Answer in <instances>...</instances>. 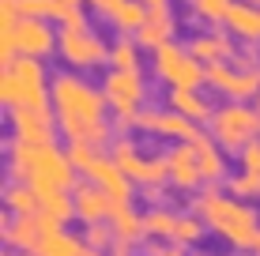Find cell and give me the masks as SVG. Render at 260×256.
<instances>
[{
	"label": "cell",
	"instance_id": "27",
	"mask_svg": "<svg viewBox=\"0 0 260 256\" xmlns=\"http://www.w3.org/2000/svg\"><path fill=\"white\" fill-rule=\"evenodd\" d=\"M79 249H83V237L68 234V226H60V230H49L42 237V245H38L34 256H79Z\"/></svg>",
	"mask_w": 260,
	"mask_h": 256
},
{
	"label": "cell",
	"instance_id": "11",
	"mask_svg": "<svg viewBox=\"0 0 260 256\" xmlns=\"http://www.w3.org/2000/svg\"><path fill=\"white\" fill-rule=\"evenodd\" d=\"M208 87L222 94L226 102H256L260 94V68H238V64H208Z\"/></svg>",
	"mask_w": 260,
	"mask_h": 256
},
{
	"label": "cell",
	"instance_id": "32",
	"mask_svg": "<svg viewBox=\"0 0 260 256\" xmlns=\"http://www.w3.org/2000/svg\"><path fill=\"white\" fill-rule=\"evenodd\" d=\"M226 192L238 200H245V204H253L260 200V173H249V170H238L226 177Z\"/></svg>",
	"mask_w": 260,
	"mask_h": 256
},
{
	"label": "cell",
	"instance_id": "18",
	"mask_svg": "<svg viewBox=\"0 0 260 256\" xmlns=\"http://www.w3.org/2000/svg\"><path fill=\"white\" fill-rule=\"evenodd\" d=\"M72 204H76V218L83 226H94V223H110V215H113V200L106 196L98 185L91 181H79L76 185V192H72Z\"/></svg>",
	"mask_w": 260,
	"mask_h": 256
},
{
	"label": "cell",
	"instance_id": "7",
	"mask_svg": "<svg viewBox=\"0 0 260 256\" xmlns=\"http://www.w3.org/2000/svg\"><path fill=\"white\" fill-rule=\"evenodd\" d=\"M57 53V30L46 19H19L12 26H0V64H12L15 57L46 60Z\"/></svg>",
	"mask_w": 260,
	"mask_h": 256
},
{
	"label": "cell",
	"instance_id": "41",
	"mask_svg": "<svg viewBox=\"0 0 260 256\" xmlns=\"http://www.w3.org/2000/svg\"><path fill=\"white\" fill-rule=\"evenodd\" d=\"M253 105H256V113H260V94H256V102H253Z\"/></svg>",
	"mask_w": 260,
	"mask_h": 256
},
{
	"label": "cell",
	"instance_id": "1",
	"mask_svg": "<svg viewBox=\"0 0 260 256\" xmlns=\"http://www.w3.org/2000/svg\"><path fill=\"white\" fill-rule=\"evenodd\" d=\"M49 105L57 113L60 136L68 143H91V147H110L113 143V113L106 102L102 87L79 72H57L49 83Z\"/></svg>",
	"mask_w": 260,
	"mask_h": 256
},
{
	"label": "cell",
	"instance_id": "5",
	"mask_svg": "<svg viewBox=\"0 0 260 256\" xmlns=\"http://www.w3.org/2000/svg\"><path fill=\"white\" fill-rule=\"evenodd\" d=\"M208 132L222 151L241 155L253 139H260V113L253 102H222V105H215Z\"/></svg>",
	"mask_w": 260,
	"mask_h": 256
},
{
	"label": "cell",
	"instance_id": "3",
	"mask_svg": "<svg viewBox=\"0 0 260 256\" xmlns=\"http://www.w3.org/2000/svg\"><path fill=\"white\" fill-rule=\"evenodd\" d=\"M8 173L12 181L30 185L42 200L72 196L79 185V170L57 143H8Z\"/></svg>",
	"mask_w": 260,
	"mask_h": 256
},
{
	"label": "cell",
	"instance_id": "34",
	"mask_svg": "<svg viewBox=\"0 0 260 256\" xmlns=\"http://www.w3.org/2000/svg\"><path fill=\"white\" fill-rule=\"evenodd\" d=\"M98 155H102V151H98V147H91V143H68V158H72V166H76L79 173H83Z\"/></svg>",
	"mask_w": 260,
	"mask_h": 256
},
{
	"label": "cell",
	"instance_id": "38",
	"mask_svg": "<svg viewBox=\"0 0 260 256\" xmlns=\"http://www.w3.org/2000/svg\"><path fill=\"white\" fill-rule=\"evenodd\" d=\"M110 256H132V249H113Z\"/></svg>",
	"mask_w": 260,
	"mask_h": 256
},
{
	"label": "cell",
	"instance_id": "25",
	"mask_svg": "<svg viewBox=\"0 0 260 256\" xmlns=\"http://www.w3.org/2000/svg\"><path fill=\"white\" fill-rule=\"evenodd\" d=\"M143 49L136 38H117L110 46V68H117V72H143Z\"/></svg>",
	"mask_w": 260,
	"mask_h": 256
},
{
	"label": "cell",
	"instance_id": "42",
	"mask_svg": "<svg viewBox=\"0 0 260 256\" xmlns=\"http://www.w3.org/2000/svg\"><path fill=\"white\" fill-rule=\"evenodd\" d=\"M68 4H87V0H68Z\"/></svg>",
	"mask_w": 260,
	"mask_h": 256
},
{
	"label": "cell",
	"instance_id": "29",
	"mask_svg": "<svg viewBox=\"0 0 260 256\" xmlns=\"http://www.w3.org/2000/svg\"><path fill=\"white\" fill-rule=\"evenodd\" d=\"M230 4H234V0H185L189 15L196 23H208V26H222V23H226Z\"/></svg>",
	"mask_w": 260,
	"mask_h": 256
},
{
	"label": "cell",
	"instance_id": "13",
	"mask_svg": "<svg viewBox=\"0 0 260 256\" xmlns=\"http://www.w3.org/2000/svg\"><path fill=\"white\" fill-rule=\"evenodd\" d=\"M136 128L147 132V136L170 139V143H189L196 132H200L196 121H189L185 113H177V109H140Z\"/></svg>",
	"mask_w": 260,
	"mask_h": 256
},
{
	"label": "cell",
	"instance_id": "2",
	"mask_svg": "<svg viewBox=\"0 0 260 256\" xmlns=\"http://www.w3.org/2000/svg\"><path fill=\"white\" fill-rule=\"evenodd\" d=\"M192 215H200L204 226H208V234H215L219 241H226L234 252L260 256V218H256L253 204L230 196L219 185H208V189L196 192Z\"/></svg>",
	"mask_w": 260,
	"mask_h": 256
},
{
	"label": "cell",
	"instance_id": "21",
	"mask_svg": "<svg viewBox=\"0 0 260 256\" xmlns=\"http://www.w3.org/2000/svg\"><path fill=\"white\" fill-rule=\"evenodd\" d=\"M174 34H177V15H174V8H151L147 19H143V26L136 30V42H140L147 53H155L158 46L174 42Z\"/></svg>",
	"mask_w": 260,
	"mask_h": 256
},
{
	"label": "cell",
	"instance_id": "24",
	"mask_svg": "<svg viewBox=\"0 0 260 256\" xmlns=\"http://www.w3.org/2000/svg\"><path fill=\"white\" fill-rule=\"evenodd\" d=\"M170 109L185 113V117L196 121V125H208V121L215 117V105L204 98L200 91H170Z\"/></svg>",
	"mask_w": 260,
	"mask_h": 256
},
{
	"label": "cell",
	"instance_id": "8",
	"mask_svg": "<svg viewBox=\"0 0 260 256\" xmlns=\"http://www.w3.org/2000/svg\"><path fill=\"white\" fill-rule=\"evenodd\" d=\"M102 94L110 102V113H113V128L117 132H128L136 128V117L147 102V83H143V72H110L102 76Z\"/></svg>",
	"mask_w": 260,
	"mask_h": 256
},
{
	"label": "cell",
	"instance_id": "9",
	"mask_svg": "<svg viewBox=\"0 0 260 256\" xmlns=\"http://www.w3.org/2000/svg\"><path fill=\"white\" fill-rule=\"evenodd\" d=\"M110 158L132 177V185H140V189H147V192H158L162 185H170L166 155H143V147L128 136H121V139L110 143Z\"/></svg>",
	"mask_w": 260,
	"mask_h": 256
},
{
	"label": "cell",
	"instance_id": "20",
	"mask_svg": "<svg viewBox=\"0 0 260 256\" xmlns=\"http://www.w3.org/2000/svg\"><path fill=\"white\" fill-rule=\"evenodd\" d=\"M189 147H192V155H196V162H200V173H204L208 185H219V181L230 177L226 173V151L211 139V132H196L189 139Z\"/></svg>",
	"mask_w": 260,
	"mask_h": 256
},
{
	"label": "cell",
	"instance_id": "35",
	"mask_svg": "<svg viewBox=\"0 0 260 256\" xmlns=\"http://www.w3.org/2000/svg\"><path fill=\"white\" fill-rule=\"evenodd\" d=\"M140 256H192V252L181 249V245H174V241H143Z\"/></svg>",
	"mask_w": 260,
	"mask_h": 256
},
{
	"label": "cell",
	"instance_id": "14",
	"mask_svg": "<svg viewBox=\"0 0 260 256\" xmlns=\"http://www.w3.org/2000/svg\"><path fill=\"white\" fill-rule=\"evenodd\" d=\"M83 181L98 185V189L106 192V196L113 200V204H132V192H136V185H132V177L121 170L117 162H113L110 155H98L91 166L83 170Z\"/></svg>",
	"mask_w": 260,
	"mask_h": 256
},
{
	"label": "cell",
	"instance_id": "10",
	"mask_svg": "<svg viewBox=\"0 0 260 256\" xmlns=\"http://www.w3.org/2000/svg\"><path fill=\"white\" fill-rule=\"evenodd\" d=\"M57 57L68 64V72H91L110 64V46L91 26H57Z\"/></svg>",
	"mask_w": 260,
	"mask_h": 256
},
{
	"label": "cell",
	"instance_id": "4",
	"mask_svg": "<svg viewBox=\"0 0 260 256\" xmlns=\"http://www.w3.org/2000/svg\"><path fill=\"white\" fill-rule=\"evenodd\" d=\"M49 83L53 76H46V60L15 57L0 72V102H4V109H46Z\"/></svg>",
	"mask_w": 260,
	"mask_h": 256
},
{
	"label": "cell",
	"instance_id": "43",
	"mask_svg": "<svg viewBox=\"0 0 260 256\" xmlns=\"http://www.w3.org/2000/svg\"><path fill=\"white\" fill-rule=\"evenodd\" d=\"M192 256H211V252H192Z\"/></svg>",
	"mask_w": 260,
	"mask_h": 256
},
{
	"label": "cell",
	"instance_id": "31",
	"mask_svg": "<svg viewBox=\"0 0 260 256\" xmlns=\"http://www.w3.org/2000/svg\"><path fill=\"white\" fill-rule=\"evenodd\" d=\"M42 218H46L53 230L68 226L72 218H76V204H72V196H49V200H42Z\"/></svg>",
	"mask_w": 260,
	"mask_h": 256
},
{
	"label": "cell",
	"instance_id": "37",
	"mask_svg": "<svg viewBox=\"0 0 260 256\" xmlns=\"http://www.w3.org/2000/svg\"><path fill=\"white\" fill-rule=\"evenodd\" d=\"M140 4L151 12V8H170V0H140Z\"/></svg>",
	"mask_w": 260,
	"mask_h": 256
},
{
	"label": "cell",
	"instance_id": "33",
	"mask_svg": "<svg viewBox=\"0 0 260 256\" xmlns=\"http://www.w3.org/2000/svg\"><path fill=\"white\" fill-rule=\"evenodd\" d=\"M83 241L91 245V249H98V252L117 249V234H113V226H110V223H94V226H87V230H83Z\"/></svg>",
	"mask_w": 260,
	"mask_h": 256
},
{
	"label": "cell",
	"instance_id": "17",
	"mask_svg": "<svg viewBox=\"0 0 260 256\" xmlns=\"http://www.w3.org/2000/svg\"><path fill=\"white\" fill-rule=\"evenodd\" d=\"M166 162H170V185H174L177 192H200L204 185H208L189 143H174L166 151Z\"/></svg>",
	"mask_w": 260,
	"mask_h": 256
},
{
	"label": "cell",
	"instance_id": "39",
	"mask_svg": "<svg viewBox=\"0 0 260 256\" xmlns=\"http://www.w3.org/2000/svg\"><path fill=\"white\" fill-rule=\"evenodd\" d=\"M241 4H253V8H260V0H241Z\"/></svg>",
	"mask_w": 260,
	"mask_h": 256
},
{
	"label": "cell",
	"instance_id": "15",
	"mask_svg": "<svg viewBox=\"0 0 260 256\" xmlns=\"http://www.w3.org/2000/svg\"><path fill=\"white\" fill-rule=\"evenodd\" d=\"M87 8L98 15L102 23H110L121 38H136V30L147 19V8L140 0H87Z\"/></svg>",
	"mask_w": 260,
	"mask_h": 256
},
{
	"label": "cell",
	"instance_id": "12",
	"mask_svg": "<svg viewBox=\"0 0 260 256\" xmlns=\"http://www.w3.org/2000/svg\"><path fill=\"white\" fill-rule=\"evenodd\" d=\"M8 125H12V143H57L60 125L53 105L46 109H8Z\"/></svg>",
	"mask_w": 260,
	"mask_h": 256
},
{
	"label": "cell",
	"instance_id": "6",
	"mask_svg": "<svg viewBox=\"0 0 260 256\" xmlns=\"http://www.w3.org/2000/svg\"><path fill=\"white\" fill-rule=\"evenodd\" d=\"M151 76L170 91H200V87H208V68L181 42H166V46H158L151 53Z\"/></svg>",
	"mask_w": 260,
	"mask_h": 256
},
{
	"label": "cell",
	"instance_id": "40",
	"mask_svg": "<svg viewBox=\"0 0 260 256\" xmlns=\"http://www.w3.org/2000/svg\"><path fill=\"white\" fill-rule=\"evenodd\" d=\"M4 256H23V252H12V249H8V252H4Z\"/></svg>",
	"mask_w": 260,
	"mask_h": 256
},
{
	"label": "cell",
	"instance_id": "30",
	"mask_svg": "<svg viewBox=\"0 0 260 256\" xmlns=\"http://www.w3.org/2000/svg\"><path fill=\"white\" fill-rule=\"evenodd\" d=\"M204 234H208V226H204L200 215H177V226H174V237H170V241L181 245V249H192V245L204 241Z\"/></svg>",
	"mask_w": 260,
	"mask_h": 256
},
{
	"label": "cell",
	"instance_id": "28",
	"mask_svg": "<svg viewBox=\"0 0 260 256\" xmlns=\"http://www.w3.org/2000/svg\"><path fill=\"white\" fill-rule=\"evenodd\" d=\"M174 226H177V211L158 207V204L151 211H143V234H147V241H170Z\"/></svg>",
	"mask_w": 260,
	"mask_h": 256
},
{
	"label": "cell",
	"instance_id": "26",
	"mask_svg": "<svg viewBox=\"0 0 260 256\" xmlns=\"http://www.w3.org/2000/svg\"><path fill=\"white\" fill-rule=\"evenodd\" d=\"M4 207L12 211V215H42V196L30 189V185H4Z\"/></svg>",
	"mask_w": 260,
	"mask_h": 256
},
{
	"label": "cell",
	"instance_id": "36",
	"mask_svg": "<svg viewBox=\"0 0 260 256\" xmlns=\"http://www.w3.org/2000/svg\"><path fill=\"white\" fill-rule=\"evenodd\" d=\"M238 166H241V170H249V173H260V139H253V143L238 155Z\"/></svg>",
	"mask_w": 260,
	"mask_h": 256
},
{
	"label": "cell",
	"instance_id": "16",
	"mask_svg": "<svg viewBox=\"0 0 260 256\" xmlns=\"http://www.w3.org/2000/svg\"><path fill=\"white\" fill-rule=\"evenodd\" d=\"M53 226L46 223L42 215H4V226H0V234H4V245L12 252H23V256H34L42 245V237H46Z\"/></svg>",
	"mask_w": 260,
	"mask_h": 256
},
{
	"label": "cell",
	"instance_id": "22",
	"mask_svg": "<svg viewBox=\"0 0 260 256\" xmlns=\"http://www.w3.org/2000/svg\"><path fill=\"white\" fill-rule=\"evenodd\" d=\"M226 34L234 42H245V46H260V8L253 4H241V0H234L226 12Z\"/></svg>",
	"mask_w": 260,
	"mask_h": 256
},
{
	"label": "cell",
	"instance_id": "19",
	"mask_svg": "<svg viewBox=\"0 0 260 256\" xmlns=\"http://www.w3.org/2000/svg\"><path fill=\"white\" fill-rule=\"evenodd\" d=\"M189 49H192V57L200 60L204 68H208V64H226V60H234V57H238L234 38L226 34V26H219V30H200V34H192V38H189Z\"/></svg>",
	"mask_w": 260,
	"mask_h": 256
},
{
	"label": "cell",
	"instance_id": "23",
	"mask_svg": "<svg viewBox=\"0 0 260 256\" xmlns=\"http://www.w3.org/2000/svg\"><path fill=\"white\" fill-rule=\"evenodd\" d=\"M110 226H113V234H117V249H136V245L147 241V234H143V215L132 204H117L113 207Z\"/></svg>",
	"mask_w": 260,
	"mask_h": 256
}]
</instances>
